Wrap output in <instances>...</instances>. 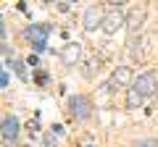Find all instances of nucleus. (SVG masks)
Segmentation results:
<instances>
[{
    "label": "nucleus",
    "mask_w": 158,
    "mask_h": 147,
    "mask_svg": "<svg viewBox=\"0 0 158 147\" xmlns=\"http://www.w3.org/2000/svg\"><path fill=\"white\" fill-rule=\"evenodd\" d=\"M103 21H106V8H100V6H90L85 11V16H82V26H85L87 32H92V29H98V26L103 29Z\"/></svg>",
    "instance_id": "obj_8"
},
{
    "label": "nucleus",
    "mask_w": 158,
    "mask_h": 147,
    "mask_svg": "<svg viewBox=\"0 0 158 147\" xmlns=\"http://www.w3.org/2000/svg\"><path fill=\"white\" fill-rule=\"evenodd\" d=\"M53 32L50 24H29L24 29V40L32 42V47L37 53H45V45H48V34Z\"/></svg>",
    "instance_id": "obj_1"
},
{
    "label": "nucleus",
    "mask_w": 158,
    "mask_h": 147,
    "mask_svg": "<svg viewBox=\"0 0 158 147\" xmlns=\"http://www.w3.org/2000/svg\"><path fill=\"white\" fill-rule=\"evenodd\" d=\"M3 58H6V61L11 58V61H13V50H11V45H8V42H3Z\"/></svg>",
    "instance_id": "obj_16"
},
{
    "label": "nucleus",
    "mask_w": 158,
    "mask_h": 147,
    "mask_svg": "<svg viewBox=\"0 0 158 147\" xmlns=\"http://www.w3.org/2000/svg\"><path fill=\"white\" fill-rule=\"evenodd\" d=\"M45 81H48V74L40 71V74H37V84H45Z\"/></svg>",
    "instance_id": "obj_18"
},
{
    "label": "nucleus",
    "mask_w": 158,
    "mask_h": 147,
    "mask_svg": "<svg viewBox=\"0 0 158 147\" xmlns=\"http://www.w3.org/2000/svg\"><path fill=\"white\" fill-rule=\"evenodd\" d=\"M0 134H3V145H16L19 142V134H21V124H19V118L13 113H6L3 116V129H0Z\"/></svg>",
    "instance_id": "obj_7"
},
{
    "label": "nucleus",
    "mask_w": 158,
    "mask_h": 147,
    "mask_svg": "<svg viewBox=\"0 0 158 147\" xmlns=\"http://www.w3.org/2000/svg\"><path fill=\"white\" fill-rule=\"evenodd\" d=\"M142 102H145V97H142L140 92L135 89V87H129V89H127V100H124V108H127V110H137V108H140Z\"/></svg>",
    "instance_id": "obj_11"
},
{
    "label": "nucleus",
    "mask_w": 158,
    "mask_h": 147,
    "mask_svg": "<svg viewBox=\"0 0 158 147\" xmlns=\"http://www.w3.org/2000/svg\"><path fill=\"white\" fill-rule=\"evenodd\" d=\"M0 87H3V89L8 87V68H3V71H0Z\"/></svg>",
    "instance_id": "obj_17"
},
{
    "label": "nucleus",
    "mask_w": 158,
    "mask_h": 147,
    "mask_svg": "<svg viewBox=\"0 0 158 147\" xmlns=\"http://www.w3.org/2000/svg\"><path fill=\"white\" fill-rule=\"evenodd\" d=\"M95 71H98V61H87L85 63V79H92V76H95Z\"/></svg>",
    "instance_id": "obj_13"
},
{
    "label": "nucleus",
    "mask_w": 158,
    "mask_h": 147,
    "mask_svg": "<svg viewBox=\"0 0 158 147\" xmlns=\"http://www.w3.org/2000/svg\"><path fill=\"white\" fill-rule=\"evenodd\" d=\"M132 87H135L142 97H153L158 92V74L156 71H142L140 76L135 79V84H132Z\"/></svg>",
    "instance_id": "obj_6"
},
{
    "label": "nucleus",
    "mask_w": 158,
    "mask_h": 147,
    "mask_svg": "<svg viewBox=\"0 0 158 147\" xmlns=\"http://www.w3.org/2000/svg\"><path fill=\"white\" fill-rule=\"evenodd\" d=\"M127 53L137 63L145 61V37H132V40H127Z\"/></svg>",
    "instance_id": "obj_10"
},
{
    "label": "nucleus",
    "mask_w": 158,
    "mask_h": 147,
    "mask_svg": "<svg viewBox=\"0 0 158 147\" xmlns=\"http://www.w3.org/2000/svg\"><path fill=\"white\" fill-rule=\"evenodd\" d=\"M135 84V76H132V68L129 66H116L113 68V74H111V79L106 81V89L108 92H113V89H118V87H129Z\"/></svg>",
    "instance_id": "obj_4"
},
{
    "label": "nucleus",
    "mask_w": 158,
    "mask_h": 147,
    "mask_svg": "<svg viewBox=\"0 0 158 147\" xmlns=\"http://www.w3.org/2000/svg\"><path fill=\"white\" fill-rule=\"evenodd\" d=\"M85 147H98V145H95V142L90 139V137H85Z\"/></svg>",
    "instance_id": "obj_19"
},
{
    "label": "nucleus",
    "mask_w": 158,
    "mask_h": 147,
    "mask_svg": "<svg viewBox=\"0 0 158 147\" xmlns=\"http://www.w3.org/2000/svg\"><path fill=\"white\" fill-rule=\"evenodd\" d=\"M42 147H58V134L48 131V134L42 137Z\"/></svg>",
    "instance_id": "obj_14"
},
{
    "label": "nucleus",
    "mask_w": 158,
    "mask_h": 147,
    "mask_svg": "<svg viewBox=\"0 0 158 147\" xmlns=\"http://www.w3.org/2000/svg\"><path fill=\"white\" fill-rule=\"evenodd\" d=\"M145 18H148V6H137V8H132L129 13H127V34H129V40L132 37H140V29H142V24H145Z\"/></svg>",
    "instance_id": "obj_5"
},
{
    "label": "nucleus",
    "mask_w": 158,
    "mask_h": 147,
    "mask_svg": "<svg viewBox=\"0 0 158 147\" xmlns=\"http://www.w3.org/2000/svg\"><path fill=\"white\" fill-rule=\"evenodd\" d=\"M11 66H13V71L19 74V79H21V81H29V74H27V66H29V63H27V61H19V58H13Z\"/></svg>",
    "instance_id": "obj_12"
},
{
    "label": "nucleus",
    "mask_w": 158,
    "mask_h": 147,
    "mask_svg": "<svg viewBox=\"0 0 158 147\" xmlns=\"http://www.w3.org/2000/svg\"><path fill=\"white\" fill-rule=\"evenodd\" d=\"M121 26H127V13H124V8H121V3H116V6H111L106 11L103 32H106V34H116Z\"/></svg>",
    "instance_id": "obj_3"
},
{
    "label": "nucleus",
    "mask_w": 158,
    "mask_h": 147,
    "mask_svg": "<svg viewBox=\"0 0 158 147\" xmlns=\"http://www.w3.org/2000/svg\"><path fill=\"white\" fill-rule=\"evenodd\" d=\"M61 61H63V66H77L82 61V45L79 42H66L61 47Z\"/></svg>",
    "instance_id": "obj_9"
},
{
    "label": "nucleus",
    "mask_w": 158,
    "mask_h": 147,
    "mask_svg": "<svg viewBox=\"0 0 158 147\" xmlns=\"http://www.w3.org/2000/svg\"><path fill=\"white\" fill-rule=\"evenodd\" d=\"M69 113H71L74 121H90L92 116V100L87 95H71L69 97Z\"/></svg>",
    "instance_id": "obj_2"
},
{
    "label": "nucleus",
    "mask_w": 158,
    "mask_h": 147,
    "mask_svg": "<svg viewBox=\"0 0 158 147\" xmlns=\"http://www.w3.org/2000/svg\"><path fill=\"white\" fill-rule=\"evenodd\" d=\"M135 147H158V139H153V137H148V139H140Z\"/></svg>",
    "instance_id": "obj_15"
}]
</instances>
